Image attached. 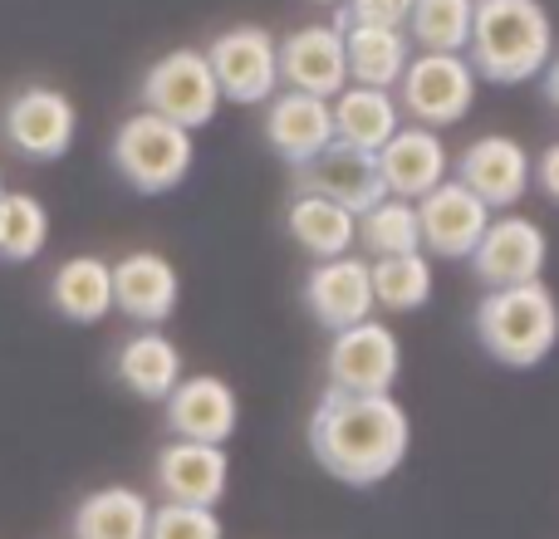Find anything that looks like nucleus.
I'll use <instances>...</instances> for the list:
<instances>
[{
  "instance_id": "21",
  "label": "nucleus",
  "mask_w": 559,
  "mask_h": 539,
  "mask_svg": "<svg viewBox=\"0 0 559 539\" xmlns=\"http://www.w3.org/2000/svg\"><path fill=\"white\" fill-rule=\"evenodd\" d=\"M114 373L143 403H167V393L182 383V348L167 334H157V328H143V334L123 338V348L114 358Z\"/></svg>"
},
{
  "instance_id": "36",
  "label": "nucleus",
  "mask_w": 559,
  "mask_h": 539,
  "mask_svg": "<svg viewBox=\"0 0 559 539\" xmlns=\"http://www.w3.org/2000/svg\"><path fill=\"white\" fill-rule=\"evenodd\" d=\"M0 192H5V182H0Z\"/></svg>"
},
{
  "instance_id": "13",
  "label": "nucleus",
  "mask_w": 559,
  "mask_h": 539,
  "mask_svg": "<svg viewBox=\"0 0 559 539\" xmlns=\"http://www.w3.org/2000/svg\"><path fill=\"white\" fill-rule=\"evenodd\" d=\"M275 64L280 84L289 94L309 98H338L348 88V64H344V35L338 25H305L295 35L275 39Z\"/></svg>"
},
{
  "instance_id": "27",
  "label": "nucleus",
  "mask_w": 559,
  "mask_h": 539,
  "mask_svg": "<svg viewBox=\"0 0 559 539\" xmlns=\"http://www.w3.org/2000/svg\"><path fill=\"white\" fill-rule=\"evenodd\" d=\"M368 285H373V304L393 309V314H413L432 299L437 289V275H432V261L423 251L413 255H383V261L368 265Z\"/></svg>"
},
{
  "instance_id": "7",
  "label": "nucleus",
  "mask_w": 559,
  "mask_h": 539,
  "mask_svg": "<svg viewBox=\"0 0 559 539\" xmlns=\"http://www.w3.org/2000/svg\"><path fill=\"white\" fill-rule=\"evenodd\" d=\"M74 133H79V108L59 88L29 84L20 94H10V104L0 108V137L25 163H59L74 147Z\"/></svg>"
},
{
  "instance_id": "11",
  "label": "nucleus",
  "mask_w": 559,
  "mask_h": 539,
  "mask_svg": "<svg viewBox=\"0 0 559 539\" xmlns=\"http://www.w3.org/2000/svg\"><path fill=\"white\" fill-rule=\"evenodd\" d=\"M545 261H550V241L531 216H496L472 251V270L486 289L531 285L545 275Z\"/></svg>"
},
{
  "instance_id": "32",
  "label": "nucleus",
  "mask_w": 559,
  "mask_h": 539,
  "mask_svg": "<svg viewBox=\"0 0 559 539\" xmlns=\"http://www.w3.org/2000/svg\"><path fill=\"white\" fill-rule=\"evenodd\" d=\"M413 15V0H344L334 25H383V29H403Z\"/></svg>"
},
{
  "instance_id": "6",
  "label": "nucleus",
  "mask_w": 559,
  "mask_h": 539,
  "mask_svg": "<svg viewBox=\"0 0 559 539\" xmlns=\"http://www.w3.org/2000/svg\"><path fill=\"white\" fill-rule=\"evenodd\" d=\"M138 98H143L147 113L167 118V123L187 128V133L212 123L216 104H222L212 64H206L202 49H173V55H163L157 64H147L143 84H138Z\"/></svg>"
},
{
  "instance_id": "10",
  "label": "nucleus",
  "mask_w": 559,
  "mask_h": 539,
  "mask_svg": "<svg viewBox=\"0 0 559 539\" xmlns=\"http://www.w3.org/2000/svg\"><path fill=\"white\" fill-rule=\"evenodd\" d=\"M295 192L305 196H324V202L344 206L348 216L373 212L388 196L383 177H378V157L358 153V147L329 143L319 157H309L305 167H295Z\"/></svg>"
},
{
  "instance_id": "18",
  "label": "nucleus",
  "mask_w": 559,
  "mask_h": 539,
  "mask_svg": "<svg viewBox=\"0 0 559 539\" xmlns=\"http://www.w3.org/2000/svg\"><path fill=\"white\" fill-rule=\"evenodd\" d=\"M378 177H383L388 196H403V202H423L432 187H442L452 177V157L447 143L432 128H397L383 147H378Z\"/></svg>"
},
{
  "instance_id": "29",
  "label": "nucleus",
  "mask_w": 559,
  "mask_h": 539,
  "mask_svg": "<svg viewBox=\"0 0 559 539\" xmlns=\"http://www.w3.org/2000/svg\"><path fill=\"white\" fill-rule=\"evenodd\" d=\"M49 241V212L29 192H0V261L25 265L45 251Z\"/></svg>"
},
{
  "instance_id": "16",
  "label": "nucleus",
  "mask_w": 559,
  "mask_h": 539,
  "mask_svg": "<svg viewBox=\"0 0 559 539\" xmlns=\"http://www.w3.org/2000/svg\"><path fill=\"white\" fill-rule=\"evenodd\" d=\"M305 309L319 328L338 334V328H354L373 314V285H368V261L358 255H338V261H319L305 275Z\"/></svg>"
},
{
  "instance_id": "28",
  "label": "nucleus",
  "mask_w": 559,
  "mask_h": 539,
  "mask_svg": "<svg viewBox=\"0 0 559 539\" xmlns=\"http://www.w3.org/2000/svg\"><path fill=\"white\" fill-rule=\"evenodd\" d=\"M403 35L423 55H466L472 0H413V15H407Z\"/></svg>"
},
{
  "instance_id": "14",
  "label": "nucleus",
  "mask_w": 559,
  "mask_h": 539,
  "mask_svg": "<svg viewBox=\"0 0 559 539\" xmlns=\"http://www.w3.org/2000/svg\"><path fill=\"white\" fill-rule=\"evenodd\" d=\"M413 206H417V236H423V251L442 255V261H472L481 231L491 226V212H486L456 177H447L442 187H432V192Z\"/></svg>"
},
{
  "instance_id": "20",
  "label": "nucleus",
  "mask_w": 559,
  "mask_h": 539,
  "mask_svg": "<svg viewBox=\"0 0 559 539\" xmlns=\"http://www.w3.org/2000/svg\"><path fill=\"white\" fill-rule=\"evenodd\" d=\"M226 476H231V462H226L222 446H202V442H177L157 452L153 481L163 491V501L173 505H206L212 511L226 495Z\"/></svg>"
},
{
  "instance_id": "3",
  "label": "nucleus",
  "mask_w": 559,
  "mask_h": 539,
  "mask_svg": "<svg viewBox=\"0 0 559 539\" xmlns=\"http://www.w3.org/2000/svg\"><path fill=\"white\" fill-rule=\"evenodd\" d=\"M476 344L501 368H540L559 344V299L545 279L486 289L476 304Z\"/></svg>"
},
{
  "instance_id": "17",
  "label": "nucleus",
  "mask_w": 559,
  "mask_h": 539,
  "mask_svg": "<svg viewBox=\"0 0 559 539\" xmlns=\"http://www.w3.org/2000/svg\"><path fill=\"white\" fill-rule=\"evenodd\" d=\"M182 299V279L177 265L157 251H133L114 265V309L143 328H157L177 314Z\"/></svg>"
},
{
  "instance_id": "2",
  "label": "nucleus",
  "mask_w": 559,
  "mask_h": 539,
  "mask_svg": "<svg viewBox=\"0 0 559 539\" xmlns=\"http://www.w3.org/2000/svg\"><path fill=\"white\" fill-rule=\"evenodd\" d=\"M555 25L540 0H472L466 64L491 84H525L550 64Z\"/></svg>"
},
{
  "instance_id": "4",
  "label": "nucleus",
  "mask_w": 559,
  "mask_h": 539,
  "mask_svg": "<svg viewBox=\"0 0 559 539\" xmlns=\"http://www.w3.org/2000/svg\"><path fill=\"white\" fill-rule=\"evenodd\" d=\"M108 153H114L118 177L143 196H163V192H173V187H182L187 172H192V163H197L192 133L167 123V118H157V113H147V108L118 123Z\"/></svg>"
},
{
  "instance_id": "1",
  "label": "nucleus",
  "mask_w": 559,
  "mask_h": 539,
  "mask_svg": "<svg viewBox=\"0 0 559 539\" xmlns=\"http://www.w3.org/2000/svg\"><path fill=\"white\" fill-rule=\"evenodd\" d=\"M413 422L393 393H334L319 397L309 417V452L334 481L368 491L403 466Z\"/></svg>"
},
{
  "instance_id": "23",
  "label": "nucleus",
  "mask_w": 559,
  "mask_h": 539,
  "mask_svg": "<svg viewBox=\"0 0 559 539\" xmlns=\"http://www.w3.org/2000/svg\"><path fill=\"white\" fill-rule=\"evenodd\" d=\"M49 304L69 324H98L114 314V265L98 255H69L49 275Z\"/></svg>"
},
{
  "instance_id": "34",
  "label": "nucleus",
  "mask_w": 559,
  "mask_h": 539,
  "mask_svg": "<svg viewBox=\"0 0 559 539\" xmlns=\"http://www.w3.org/2000/svg\"><path fill=\"white\" fill-rule=\"evenodd\" d=\"M540 74H545V98H550V108L559 113V59H550Z\"/></svg>"
},
{
  "instance_id": "31",
  "label": "nucleus",
  "mask_w": 559,
  "mask_h": 539,
  "mask_svg": "<svg viewBox=\"0 0 559 539\" xmlns=\"http://www.w3.org/2000/svg\"><path fill=\"white\" fill-rule=\"evenodd\" d=\"M147 539H222V520L206 505H173L163 501L147 520Z\"/></svg>"
},
{
  "instance_id": "15",
  "label": "nucleus",
  "mask_w": 559,
  "mask_h": 539,
  "mask_svg": "<svg viewBox=\"0 0 559 539\" xmlns=\"http://www.w3.org/2000/svg\"><path fill=\"white\" fill-rule=\"evenodd\" d=\"M167 427L177 442H202V446H226L241 422V403H236L231 383L216 373H192L167 393Z\"/></svg>"
},
{
  "instance_id": "5",
  "label": "nucleus",
  "mask_w": 559,
  "mask_h": 539,
  "mask_svg": "<svg viewBox=\"0 0 559 539\" xmlns=\"http://www.w3.org/2000/svg\"><path fill=\"white\" fill-rule=\"evenodd\" d=\"M476 74L466 55H413L397 79V113H407L417 128H452L472 113Z\"/></svg>"
},
{
  "instance_id": "9",
  "label": "nucleus",
  "mask_w": 559,
  "mask_h": 539,
  "mask_svg": "<svg viewBox=\"0 0 559 539\" xmlns=\"http://www.w3.org/2000/svg\"><path fill=\"white\" fill-rule=\"evenodd\" d=\"M324 368L334 393H393L397 373H403V344L388 324L364 319L354 328H338Z\"/></svg>"
},
{
  "instance_id": "12",
  "label": "nucleus",
  "mask_w": 559,
  "mask_h": 539,
  "mask_svg": "<svg viewBox=\"0 0 559 539\" xmlns=\"http://www.w3.org/2000/svg\"><path fill=\"white\" fill-rule=\"evenodd\" d=\"M456 182L486 206V212H511L531 192V153L506 133H486L462 147L456 157Z\"/></svg>"
},
{
  "instance_id": "35",
  "label": "nucleus",
  "mask_w": 559,
  "mask_h": 539,
  "mask_svg": "<svg viewBox=\"0 0 559 539\" xmlns=\"http://www.w3.org/2000/svg\"><path fill=\"white\" fill-rule=\"evenodd\" d=\"M319 5H344V0H319Z\"/></svg>"
},
{
  "instance_id": "24",
  "label": "nucleus",
  "mask_w": 559,
  "mask_h": 539,
  "mask_svg": "<svg viewBox=\"0 0 559 539\" xmlns=\"http://www.w3.org/2000/svg\"><path fill=\"white\" fill-rule=\"evenodd\" d=\"M344 35V64L348 79L364 88H388L393 94L397 79H403L413 45H407L403 29H383V25H338Z\"/></svg>"
},
{
  "instance_id": "33",
  "label": "nucleus",
  "mask_w": 559,
  "mask_h": 539,
  "mask_svg": "<svg viewBox=\"0 0 559 539\" xmlns=\"http://www.w3.org/2000/svg\"><path fill=\"white\" fill-rule=\"evenodd\" d=\"M531 177H535V187H540V192L559 206V143H550L540 157H535V163H531Z\"/></svg>"
},
{
  "instance_id": "26",
  "label": "nucleus",
  "mask_w": 559,
  "mask_h": 539,
  "mask_svg": "<svg viewBox=\"0 0 559 539\" xmlns=\"http://www.w3.org/2000/svg\"><path fill=\"white\" fill-rule=\"evenodd\" d=\"M285 226H289L299 251L314 255V261H338V255H348L358 245V216H348L344 206L324 202V196L295 192Z\"/></svg>"
},
{
  "instance_id": "30",
  "label": "nucleus",
  "mask_w": 559,
  "mask_h": 539,
  "mask_svg": "<svg viewBox=\"0 0 559 539\" xmlns=\"http://www.w3.org/2000/svg\"><path fill=\"white\" fill-rule=\"evenodd\" d=\"M358 245H364L373 261L423 251V236H417V206L403 202V196H383L373 212L358 216Z\"/></svg>"
},
{
  "instance_id": "25",
  "label": "nucleus",
  "mask_w": 559,
  "mask_h": 539,
  "mask_svg": "<svg viewBox=\"0 0 559 539\" xmlns=\"http://www.w3.org/2000/svg\"><path fill=\"white\" fill-rule=\"evenodd\" d=\"M147 520H153V505L143 491L104 486V491L84 495L74 505L69 530H74V539H147Z\"/></svg>"
},
{
  "instance_id": "19",
  "label": "nucleus",
  "mask_w": 559,
  "mask_h": 539,
  "mask_svg": "<svg viewBox=\"0 0 559 539\" xmlns=\"http://www.w3.org/2000/svg\"><path fill=\"white\" fill-rule=\"evenodd\" d=\"M265 143L280 163L295 172L305 167L309 157H319L329 143H334V118H329V104L324 98H309V94H275L265 104V123H261Z\"/></svg>"
},
{
  "instance_id": "8",
  "label": "nucleus",
  "mask_w": 559,
  "mask_h": 539,
  "mask_svg": "<svg viewBox=\"0 0 559 539\" xmlns=\"http://www.w3.org/2000/svg\"><path fill=\"white\" fill-rule=\"evenodd\" d=\"M212 64L216 94L231 104H271L280 94V64H275V35L261 25H236L202 49Z\"/></svg>"
},
{
  "instance_id": "22",
  "label": "nucleus",
  "mask_w": 559,
  "mask_h": 539,
  "mask_svg": "<svg viewBox=\"0 0 559 539\" xmlns=\"http://www.w3.org/2000/svg\"><path fill=\"white\" fill-rule=\"evenodd\" d=\"M329 118H334V143L373 153V157L403 128L397 98L388 88H364V84H348L338 98H329Z\"/></svg>"
}]
</instances>
